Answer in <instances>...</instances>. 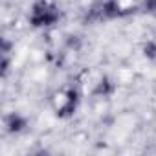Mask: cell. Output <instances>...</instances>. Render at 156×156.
Returning <instances> with one entry per match:
<instances>
[{"mask_svg":"<svg viewBox=\"0 0 156 156\" xmlns=\"http://www.w3.org/2000/svg\"><path fill=\"white\" fill-rule=\"evenodd\" d=\"M50 105L59 118H66V116L73 114L77 105H79V92L75 88H61L51 94Z\"/></svg>","mask_w":156,"mask_h":156,"instance_id":"6da1fadb","label":"cell"},{"mask_svg":"<svg viewBox=\"0 0 156 156\" xmlns=\"http://www.w3.org/2000/svg\"><path fill=\"white\" fill-rule=\"evenodd\" d=\"M59 20V8L48 0H39L33 4L30 13V22L37 28H48L53 26Z\"/></svg>","mask_w":156,"mask_h":156,"instance_id":"7a4b0ae2","label":"cell"}]
</instances>
